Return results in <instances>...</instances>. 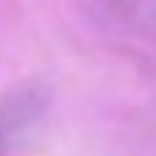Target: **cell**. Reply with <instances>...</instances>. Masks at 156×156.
Segmentation results:
<instances>
[{"instance_id": "1", "label": "cell", "mask_w": 156, "mask_h": 156, "mask_svg": "<svg viewBox=\"0 0 156 156\" xmlns=\"http://www.w3.org/2000/svg\"><path fill=\"white\" fill-rule=\"evenodd\" d=\"M49 104V88L41 82H25L0 96V156H16L36 140Z\"/></svg>"}]
</instances>
